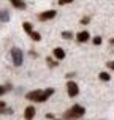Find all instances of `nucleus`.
Instances as JSON below:
<instances>
[{"label": "nucleus", "instance_id": "1", "mask_svg": "<svg viewBox=\"0 0 114 120\" xmlns=\"http://www.w3.org/2000/svg\"><path fill=\"white\" fill-rule=\"evenodd\" d=\"M51 95H54V89H46V90H33V92H29L25 98L30 100V101H38V103H43L46 101Z\"/></svg>", "mask_w": 114, "mask_h": 120}, {"label": "nucleus", "instance_id": "2", "mask_svg": "<svg viewBox=\"0 0 114 120\" xmlns=\"http://www.w3.org/2000/svg\"><path fill=\"white\" fill-rule=\"evenodd\" d=\"M84 112H86V109L83 108V106L75 104V106H71V109L65 111L63 119H65V120H78L79 117H83V114H84Z\"/></svg>", "mask_w": 114, "mask_h": 120}, {"label": "nucleus", "instance_id": "3", "mask_svg": "<svg viewBox=\"0 0 114 120\" xmlns=\"http://www.w3.org/2000/svg\"><path fill=\"white\" fill-rule=\"evenodd\" d=\"M11 57H13V63L16 66H21L22 65V52L19 48H13L11 49Z\"/></svg>", "mask_w": 114, "mask_h": 120}, {"label": "nucleus", "instance_id": "4", "mask_svg": "<svg viewBox=\"0 0 114 120\" xmlns=\"http://www.w3.org/2000/svg\"><path fill=\"white\" fill-rule=\"evenodd\" d=\"M67 92H68V95H70V96H76L79 93L78 84H76V82H73V81H70V82L67 84Z\"/></svg>", "mask_w": 114, "mask_h": 120}, {"label": "nucleus", "instance_id": "5", "mask_svg": "<svg viewBox=\"0 0 114 120\" xmlns=\"http://www.w3.org/2000/svg\"><path fill=\"white\" fill-rule=\"evenodd\" d=\"M52 18H55V10L44 11V13H41V14L38 16V19H40V21H48V19H52Z\"/></svg>", "mask_w": 114, "mask_h": 120}, {"label": "nucleus", "instance_id": "6", "mask_svg": "<svg viewBox=\"0 0 114 120\" xmlns=\"http://www.w3.org/2000/svg\"><path fill=\"white\" fill-rule=\"evenodd\" d=\"M33 115H35V108L33 106H29V108H25V112H24V117L27 120H32L33 119Z\"/></svg>", "mask_w": 114, "mask_h": 120}, {"label": "nucleus", "instance_id": "7", "mask_svg": "<svg viewBox=\"0 0 114 120\" xmlns=\"http://www.w3.org/2000/svg\"><path fill=\"white\" fill-rule=\"evenodd\" d=\"M76 40H78L79 43H86L87 40H89V32H79L78 33V36H76Z\"/></svg>", "mask_w": 114, "mask_h": 120}, {"label": "nucleus", "instance_id": "8", "mask_svg": "<svg viewBox=\"0 0 114 120\" xmlns=\"http://www.w3.org/2000/svg\"><path fill=\"white\" fill-rule=\"evenodd\" d=\"M52 52H54V57H55V59H59V60L65 59V51H63L62 48H55Z\"/></svg>", "mask_w": 114, "mask_h": 120}, {"label": "nucleus", "instance_id": "9", "mask_svg": "<svg viewBox=\"0 0 114 120\" xmlns=\"http://www.w3.org/2000/svg\"><path fill=\"white\" fill-rule=\"evenodd\" d=\"M11 2V5L14 6V8H18V10H24L25 8V2L24 0H10Z\"/></svg>", "mask_w": 114, "mask_h": 120}, {"label": "nucleus", "instance_id": "10", "mask_svg": "<svg viewBox=\"0 0 114 120\" xmlns=\"http://www.w3.org/2000/svg\"><path fill=\"white\" fill-rule=\"evenodd\" d=\"M11 112H13V109H8V108H6L5 101H0V115H3V114H11Z\"/></svg>", "mask_w": 114, "mask_h": 120}, {"label": "nucleus", "instance_id": "11", "mask_svg": "<svg viewBox=\"0 0 114 120\" xmlns=\"http://www.w3.org/2000/svg\"><path fill=\"white\" fill-rule=\"evenodd\" d=\"M10 21V14L6 10H0V22H8Z\"/></svg>", "mask_w": 114, "mask_h": 120}, {"label": "nucleus", "instance_id": "12", "mask_svg": "<svg viewBox=\"0 0 114 120\" xmlns=\"http://www.w3.org/2000/svg\"><path fill=\"white\" fill-rule=\"evenodd\" d=\"M22 27H24V30L29 33V35L33 32V29H32V24H30V22H24V24H22Z\"/></svg>", "mask_w": 114, "mask_h": 120}, {"label": "nucleus", "instance_id": "13", "mask_svg": "<svg viewBox=\"0 0 114 120\" xmlns=\"http://www.w3.org/2000/svg\"><path fill=\"white\" fill-rule=\"evenodd\" d=\"M10 87H11L10 84H6V85H0V96H2V95H5L6 92L10 90Z\"/></svg>", "mask_w": 114, "mask_h": 120}, {"label": "nucleus", "instance_id": "14", "mask_svg": "<svg viewBox=\"0 0 114 120\" xmlns=\"http://www.w3.org/2000/svg\"><path fill=\"white\" fill-rule=\"evenodd\" d=\"M62 38H65V40H70V38H73V32H70V30L62 32Z\"/></svg>", "mask_w": 114, "mask_h": 120}, {"label": "nucleus", "instance_id": "15", "mask_svg": "<svg viewBox=\"0 0 114 120\" xmlns=\"http://www.w3.org/2000/svg\"><path fill=\"white\" fill-rule=\"evenodd\" d=\"M30 36H32V40H33V41H40V40H41V35H40L38 32H32Z\"/></svg>", "mask_w": 114, "mask_h": 120}, {"label": "nucleus", "instance_id": "16", "mask_svg": "<svg viewBox=\"0 0 114 120\" xmlns=\"http://www.w3.org/2000/svg\"><path fill=\"white\" fill-rule=\"evenodd\" d=\"M100 79H102V81H109V74L108 73H100Z\"/></svg>", "mask_w": 114, "mask_h": 120}, {"label": "nucleus", "instance_id": "17", "mask_svg": "<svg viewBox=\"0 0 114 120\" xmlns=\"http://www.w3.org/2000/svg\"><path fill=\"white\" fill-rule=\"evenodd\" d=\"M94 44H95V46L102 44V38H100V36H95V38H94Z\"/></svg>", "mask_w": 114, "mask_h": 120}, {"label": "nucleus", "instance_id": "18", "mask_svg": "<svg viewBox=\"0 0 114 120\" xmlns=\"http://www.w3.org/2000/svg\"><path fill=\"white\" fill-rule=\"evenodd\" d=\"M73 0H59V5H67V3H71Z\"/></svg>", "mask_w": 114, "mask_h": 120}, {"label": "nucleus", "instance_id": "19", "mask_svg": "<svg viewBox=\"0 0 114 120\" xmlns=\"http://www.w3.org/2000/svg\"><path fill=\"white\" fill-rule=\"evenodd\" d=\"M89 21H90V18H83L81 19V24H89Z\"/></svg>", "mask_w": 114, "mask_h": 120}, {"label": "nucleus", "instance_id": "20", "mask_svg": "<svg viewBox=\"0 0 114 120\" xmlns=\"http://www.w3.org/2000/svg\"><path fill=\"white\" fill-rule=\"evenodd\" d=\"M46 60H48V63H49L51 66H55V65H57V63H55V62H54L52 59H46Z\"/></svg>", "mask_w": 114, "mask_h": 120}, {"label": "nucleus", "instance_id": "21", "mask_svg": "<svg viewBox=\"0 0 114 120\" xmlns=\"http://www.w3.org/2000/svg\"><path fill=\"white\" fill-rule=\"evenodd\" d=\"M106 65H108V68H111V70H114V62H108Z\"/></svg>", "mask_w": 114, "mask_h": 120}, {"label": "nucleus", "instance_id": "22", "mask_svg": "<svg viewBox=\"0 0 114 120\" xmlns=\"http://www.w3.org/2000/svg\"><path fill=\"white\" fill-rule=\"evenodd\" d=\"M109 43H111V44L114 46V38H111V40H109Z\"/></svg>", "mask_w": 114, "mask_h": 120}, {"label": "nucleus", "instance_id": "23", "mask_svg": "<svg viewBox=\"0 0 114 120\" xmlns=\"http://www.w3.org/2000/svg\"><path fill=\"white\" fill-rule=\"evenodd\" d=\"M57 120H59V119H57Z\"/></svg>", "mask_w": 114, "mask_h": 120}]
</instances>
